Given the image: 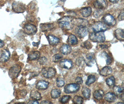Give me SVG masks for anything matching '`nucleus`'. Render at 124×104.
<instances>
[{
	"instance_id": "obj_7",
	"label": "nucleus",
	"mask_w": 124,
	"mask_h": 104,
	"mask_svg": "<svg viewBox=\"0 0 124 104\" xmlns=\"http://www.w3.org/2000/svg\"><path fill=\"white\" fill-rule=\"evenodd\" d=\"M88 32V28L84 26H77L75 30V33L78 37L80 38H83L86 36Z\"/></svg>"
},
{
	"instance_id": "obj_29",
	"label": "nucleus",
	"mask_w": 124,
	"mask_h": 104,
	"mask_svg": "<svg viewBox=\"0 0 124 104\" xmlns=\"http://www.w3.org/2000/svg\"><path fill=\"white\" fill-rule=\"evenodd\" d=\"M82 93L85 99H89L91 96V90L88 88L84 87L82 89Z\"/></svg>"
},
{
	"instance_id": "obj_42",
	"label": "nucleus",
	"mask_w": 124,
	"mask_h": 104,
	"mask_svg": "<svg viewBox=\"0 0 124 104\" xmlns=\"http://www.w3.org/2000/svg\"><path fill=\"white\" fill-rule=\"evenodd\" d=\"M118 20L119 21H122L124 19V10H122L120 12V14L118 16Z\"/></svg>"
},
{
	"instance_id": "obj_25",
	"label": "nucleus",
	"mask_w": 124,
	"mask_h": 104,
	"mask_svg": "<svg viewBox=\"0 0 124 104\" xmlns=\"http://www.w3.org/2000/svg\"><path fill=\"white\" fill-rule=\"evenodd\" d=\"M30 96L32 99L36 100H40L42 99L41 94L39 93V92L36 90L32 91L30 94Z\"/></svg>"
},
{
	"instance_id": "obj_34",
	"label": "nucleus",
	"mask_w": 124,
	"mask_h": 104,
	"mask_svg": "<svg viewBox=\"0 0 124 104\" xmlns=\"http://www.w3.org/2000/svg\"><path fill=\"white\" fill-rule=\"evenodd\" d=\"M65 81L62 77H58L56 80L57 86L59 88H62L65 85Z\"/></svg>"
},
{
	"instance_id": "obj_15",
	"label": "nucleus",
	"mask_w": 124,
	"mask_h": 104,
	"mask_svg": "<svg viewBox=\"0 0 124 104\" xmlns=\"http://www.w3.org/2000/svg\"><path fill=\"white\" fill-rule=\"evenodd\" d=\"M94 61V54L93 53H90L86 55V60L85 62L86 63L87 66L91 67L93 64Z\"/></svg>"
},
{
	"instance_id": "obj_1",
	"label": "nucleus",
	"mask_w": 124,
	"mask_h": 104,
	"mask_svg": "<svg viewBox=\"0 0 124 104\" xmlns=\"http://www.w3.org/2000/svg\"><path fill=\"white\" fill-rule=\"evenodd\" d=\"M58 22L59 27L65 30H71L74 25V20L71 17H63L59 19Z\"/></svg>"
},
{
	"instance_id": "obj_47",
	"label": "nucleus",
	"mask_w": 124,
	"mask_h": 104,
	"mask_svg": "<svg viewBox=\"0 0 124 104\" xmlns=\"http://www.w3.org/2000/svg\"><path fill=\"white\" fill-rule=\"evenodd\" d=\"M4 43L3 42V41H2L0 39V48H2L4 46Z\"/></svg>"
},
{
	"instance_id": "obj_22",
	"label": "nucleus",
	"mask_w": 124,
	"mask_h": 104,
	"mask_svg": "<svg viewBox=\"0 0 124 104\" xmlns=\"http://www.w3.org/2000/svg\"><path fill=\"white\" fill-rule=\"evenodd\" d=\"M92 8L90 7H85L80 10V13L84 17L89 16L92 13Z\"/></svg>"
},
{
	"instance_id": "obj_48",
	"label": "nucleus",
	"mask_w": 124,
	"mask_h": 104,
	"mask_svg": "<svg viewBox=\"0 0 124 104\" xmlns=\"http://www.w3.org/2000/svg\"><path fill=\"white\" fill-rule=\"evenodd\" d=\"M111 2L113 3H117L118 2L119 0H109Z\"/></svg>"
},
{
	"instance_id": "obj_16",
	"label": "nucleus",
	"mask_w": 124,
	"mask_h": 104,
	"mask_svg": "<svg viewBox=\"0 0 124 104\" xmlns=\"http://www.w3.org/2000/svg\"><path fill=\"white\" fill-rule=\"evenodd\" d=\"M117 96L115 93L109 92L104 95V99L106 101L109 103H112L116 100Z\"/></svg>"
},
{
	"instance_id": "obj_4",
	"label": "nucleus",
	"mask_w": 124,
	"mask_h": 104,
	"mask_svg": "<svg viewBox=\"0 0 124 104\" xmlns=\"http://www.w3.org/2000/svg\"><path fill=\"white\" fill-rule=\"evenodd\" d=\"M80 88V86L77 83L69 84L65 86L64 91L66 93H74L77 92Z\"/></svg>"
},
{
	"instance_id": "obj_17",
	"label": "nucleus",
	"mask_w": 124,
	"mask_h": 104,
	"mask_svg": "<svg viewBox=\"0 0 124 104\" xmlns=\"http://www.w3.org/2000/svg\"><path fill=\"white\" fill-rule=\"evenodd\" d=\"M113 72V69L111 67L109 66H105L102 68L100 72L101 75L103 76H107L111 75Z\"/></svg>"
},
{
	"instance_id": "obj_8",
	"label": "nucleus",
	"mask_w": 124,
	"mask_h": 104,
	"mask_svg": "<svg viewBox=\"0 0 124 104\" xmlns=\"http://www.w3.org/2000/svg\"><path fill=\"white\" fill-rule=\"evenodd\" d=\"M12 9L16 13H23L26 10V7L22 3L16 1L12 4Z\"/></svg>"
},
{
	"instance_id": "obj_33",
	"label": "nucleus",
	"mask_w": 124,
	"mask_h": 104,
	"mask_svg": "<svg viewBox=\"0 0 124 104\" xmlns=\"http://www.w3.org/2000/svg\"><path fill=\"white\" fill-rule=\"evenodd\" d=\"M95 80H96L95 76L93 75H90L88 77L86 82H85V84L87 86H90L91 84L95 82Z\"/></svg>"
},
{
	"instance_id": "obj_49",
	"label": "nucleus",
	"mask_w": 124,
	"mask_h": 104,
	"mask_svg": "<svg viewBox=\"0 0 124 104\" xmlns=\"http://www.w3.org/2000/svg\"><path fill=\"white\" fill-rule=\"evenodd\" d=\"M117 104H123V102H118Z\"/></svg>"
},
{
	"instance_id": "obj_3",
	"label": "nucleus",
	"mask_w": 124,
	"mask_h": 104,
	"mask_svg": "<svg viewBox=\"0 0 124 104\" xmlns=\"http://www.w3.org/2000/svg\"><path fill=\"white\" fill-rule=\"evenodd\" d=\"M89 38L93 42L103 43L106 40V37L104 32L92 33L89 35Z\"/></svg>"
},
{
	"instance_id": "obj_21",
	"label": "nucleus",
	"mask_w": 124,
	"mask_h": 104,
	"mask_svg": "<svg viewBox=\"0 0 124 104\" xmlns=\"http://www.w3.org/2000/svg\"><path fill=\"white\" fill-rule=\"evenodd\" d=\"M54 25L52 23L41 24L40 25V28L42 32H46L51 31L54 28Z\"/></svg>"
},
{
	"instance_id": "obj_28",
	"label": "nucleus",
	"mask_w": 124,
	"mask_h": 104,
	"mask_svg": "<svg viewBox=\"0 0 124 104\" xmlns=\"http://www.w3.org/2000/svg\"><path fill=\"white\" fill-rule=\"evenodd\" d=\"M61 91L59 89H54L51 92V96L53 99H57L60 96L61 94Z\"/></svg>"
},
{
	"instance_id": "obj_11",
	"label": "nucleus",
	"mask_w": 124,
	"mask_h": 104,
	"mask_svg": "<svg viewBox=\"0 0 124 104\" xmlns=\"http://www.w3.org/2000/svg\"><path fill=\"white\" fill-rule=\"evenodd\" d=\"M93 5L97 9L103 10L107 7V1L106 0H95L93 2Z\"/></svg>"
},
{
	"instance_id": "obj_45",
	"label": "nucleus",
	"mask_w": 124,
	"mask_h": 104,
	"mask_svg": "<svg viewBox=\"0 0 124 104\" xmlns=\"http://www.w3.org/2000/svg\"><path fill=\"white\" fill-rule=\"evenodd\" d=\"M40 104H52V103L50 101H48V100H43V101H41Z\"/></svg>"
},
{
	"instance_id": "obj_36",
	"label": "nucleus",
	"mask_w": 124,
	"mask_h": 104,
	"mask_svg": "<svg viewBox=\"0 0 124 104\" xmlns=\"http://www.w3.org/2000/svg\"><path fill=\"white\" fill-rule=\"evenodd\" d=\"M71 99L70 96L69 95H64L62 96V97L60 99V102L62 104H65L68 103Z\"/></svg>"
},
{
	"instance_id": "obj_18",
	"label": "nucleus",
	"mask_w": 124,
	"mask_h": 104,
	"mask_svg": "<svg viewBox=\"0 0 124 104\" xmlns=\"http://www.w3.org/2000/svg\"><path fill=\"white\" fill-rule=\"evenodd\" d=\"M72 49V47L69 45L63 44L60 48V51L62 54L67 55L71 52Z\"/></svg>"
},
{
	"instance_id": "obj_46",
	"label": "nucleus",
	"mask_w": 124,
	"mask_h": 104,
	"mask_svg": "<svg viewBox=\"0 0 124 104\" xmlns=\"http://www.w3.org/2000/svg\"><path fill=\"white\" fill-rule=\"evenodd\" d=\"M100 47H101V49H107V48H108V46L107 45H105V44L100 45Z\"/></svg>"
},
{
	"instance_id": "obj_9",
	"label": "nucleus",
	"mask_w": 124,
	"mask_h": 104,
	"mask_svg": "<svg viewBox=\"0 0 124 104\" xmlns=\"http://www.w3.org/2000/svg\"><path fill=\"white\" fill-rule=\"evenodd\" d=\"M37 29L36 27L33 24H27L24 26V33L29 35H34L36 33Z\"/></svg>"
},
{
	"instance_id": "obj_5",
	"label": "nucleus",
	"mask_w": 124,
	"mask_h": 104,
	"mask_svg": "<svg viewBox=\"0 0 124 104\" xmlns=\"http://www.w3.org/2000/svg\"><path fill=\"white\" fill-rule=\"evenodd\" d=\"M42 74L46 78H52L56 74L55 69L51 67H45L42 69Z\"/></svg>"
},
{
	"instance_id": "obj_35",
	"label": "nucleus",
	"mask_w": 124,
	"mask_h": 104,
	"mask_svg": "<svg viewBox=\"0 0 124 104\" xmlns=\"http://www.w3.org/2000/svg\"><path fill=\"white\" fill-rule=\"evenodd\" d=\"M81 46L86 49H89L92 48L93 45L90 42L88 41H85V42L81 44Z\"/></svg>"
},
{
	"instance_id": "obj_32",
	"label": "nucleus",
	"mask_w": 124,
	"mask_h": 104,
	"mask_svg": "<svg viewBox=\"0 0 124 104\" xmlns=\"http://www.w3.org/2000/svg\"><path fill=\"white\" fill-rule=\"evenodd\" d=\"M102 56H103L105 58H106V62H107V65H109L112 62L113 59H112V57L110 55H109L108 53H107L106 52L104 51V52H103L102 54Z\"/></svg>"
},
{
	"instance_id": "obj_37",
	"label": "nucleus",
	"mask_w": 124,
	"mask_h": 104,
	"mask_svg": "<svg viewBox=\"0 0 124 104\" xmlns=\"http://www.w3.org/2000/svg\"><path fill=\"white\" fill-rule=\"evenodd\" d=\"M84 63H85V59L84 57H82L78 58L75 62V63L79 67L84 66Z\"/></svg>"
},
{
	"instance_id": "obj_14",
	"label": "nucleus",
	"mask_w": 124,
	"mask_h": 104,
	"mask_svg": "<svg viewBox=\"0 0 124 104\" xmlns=\"http://www.w3.org/2000/svg\"><path fill=\"white\" fill-rule=\"evenodd\" d=\"M49 83L47 81L40 80L36 85V88L39 90H46L48 88Z\"/></svg>"
},
{
	"instance_id": "obj_38",
	"label": "nucleus",
	"mask_w": 124,
	"mask_h": 104,
	"mask_svg": "<svg viewBox=\"0 0 124 104\" xmlns=\"http://www.w3.org/2000/svg\"><path fill=\"white\" fill-rule=\"evenodd\" d=\"M63 57L62 55L60 54H56L54 55L53 57V61L54 62H59L61 60Z\"/></svg>"
},
{
	"instance_id": "obj_27",
	"label": "nucleus",
	"mask_w": 124,
	"mask_h": 104,
	"mask_svg": "<svg viewBox=\"0 0 124 104\" xmlns=\"http://www.w3.org/2000/svg\"><path fill=\"white\" fill-rule=\"evenodd\" d=\"M104 92L101 90H96L93 92V97L98 100H101L102 99V97L104 96Z\"/></svg>"
},
{
	"instance_id": "obj_44",
	"label": "nucleus",
	"mask_w": 124,
	"mask_h": 104,
	"mask_svg": "<svg viewBox=\"0 0 124 104\" xmlns=\"http://www.w3.org/2000/svg\"><path fill=\"white\" fill-rule=\"evenodd\" d=\"M28 104H39V102L37 101V100H36L34 99V100H32L29 101L28 103Z\"/></svg>"
},
{
	"instance_id": "obj_19",
	"label": "nucleus",
	"mask_w": 124,
	"mask_h": 104,
	"mask_svg": "<svg viewBox=\"0 0 124 104\" xmlns=\"http://www.w3.org/2000/svg\"><path fill=\"white\" fill-rule=\"evenodd\" d=\"M47 40L49 44L51 45H56L59 44L60 41V39L59 38L53 35H48L47 36Z\"/></svg>"
},
{
	"instance_id": "obj_24",
	"label": "nucleus",
	"mask_w": 124,
	"mask_h": 104,
	"mask_svg": "<svg viewBox=\"0 0 124 104\" xmlns=\"http://www.w3.org/2000/svg\"><path fill=\"white\" fill-rule=\"evenodd\" d=\"M74 25H76L77 26H84V27H86L88 25V21L83 19H77L74 21Z\"/></svg>"
},
{
	"instance_id": "obj_20",
	"label": "nucleus",
	"mask_w": 124,
	"mask_h": 104,
	"mask_svg": "<svg viewBox=\"0 0 124 104\" xmlns=\"http://www.w3.org/2000/svg\"><path fill=\"white\" fill-rule=\"evenodd\" d=\"M115 36L118 40L123 41L124 40V30L121 28H118L115 31Z\"/></svg>"
},
{
	"instance_id": "obj_31",
	"label": "nucleus",
	"mask_w": 124,
	"mask_h": 104,
	"mask_svg": "<svg viewBox=\"0 0 124 104\" xmlns=\"http://www.w3.org/2000/svg\"><path fill=\"white\" fill-rule=\"evenodd\" d=\"M106 82L108 86L113 87L115 83V80L114 77L112 76L108 78L106 80Z\"/></svg>"
},
{
	"instance_id": "obj_2",
	"label": "nucleus",
	"mask_w": 124,
	"mask_h": 104,
	"mask_svg": "<svg viewBox=\"0 0 124 104\" xmlns=\"http://www.w3.org/2000/svg\"><path fill=\"white\" fill-rule=\"evenodd\" d=\"M109 28V26L104 22L97 21L94 22L89 28L91 31L93 33L104 32Z\"/></svg>"
},
{
	"instance_id": "obj_12",
	"label": "nucleus",
	"mask_w": 124,
	"mask_h": 104,
	"mask_svg": "<svg viewBox=\"0 0 124 104\" xmlns=\"http://www.w3.org/2000/svg\"><path fill=\"white\" fill-rule=\"evenodd\" d=\"M60 65L62 68L69 69H71L73 67V62L70 59H62L60 62Z\"/></svg>"
},
{
	"instance_id": "obj_13",
	"label": "nucleus",
	"mask_w": 124,
	"mask_h": 104,
	"mask_svg": "<svg viewBox=\"0 0 124 104\" xmlns=\"http://www.w3.org/2000/svg\"><path fill=\"white\" fill-rule=\"evenodd\" d=\"M10 57V53L7 49H4L0 56V61L1 62H6L8 60Z\"/></svg>"
},
{
	"instance_id": "obj_43",
	"label": "nucleus",
	"mask_w": 124,
	"mask_h": 104,
	"mask_svg": "<svg viewBox=\"0 0 124 104\" xmlns=\"http://www.w3.org/2000/svg\"><path fill=\"white\" fill-rule=\"evenodd\" d=\"M75 82L77 84H78L79 85H80V84H82L83 80L81 77H77L75 79Z\"/></svg>"
},
{
	"instance_id": "obj_26",
	"label": "nucleus",
	"mask_w": 124,
	"mask_h": 104,
	"mask_svg": "<svg viewBox=\"0 0 124 104\" xmlns=\"http://www.w3.org/2000/svg\"><path fill=\"white\" fill-rule=\"evenodd\" d=\"M68 43L71 45H76L78 43L77 38L73 34H70L68 37Z\"/></svg>"
},
{
	"instance_id": "obj_6",
	"label": "nucleus",
	"mask_w": 124,
	"mask_h": 104,
	"mask_svg": "<svg viewBox=\"0 0 124 104\" xmlns=\"http://www.w3.org/2000/svg\"><path fill=\"white\" fill-rule=\"evenodd\" d=\"M21 71V67L18 65H15L9 69L8 72L9 76L12 79L16 78L18 76Z\"/></svg>"
},
{
	"instance_id": "obj_41",
	"label": "nucleus",
	"mask_w": 124,
	"mask_h": 104,
	"mask_svg": "<svg viewBox=\"0 0 124 104\" xmlns=\"http://www.w3.org/2000/svg\"><path fill=\"white\" fill-rule=\"evenodd\" d=\"M104 14V12L103 10H99L95 11L94 13V16L95 18H99L102 15V14Z\"/></svg>"
},
{
	"instance_id": "obj_10",
	"label": "nucleus",
	"mask_w": 124,
	"mask_h": 104,
	"mask_svg": "<svg viewBox=\"0 0 124 104\" xmlns=\"http://www.w3.org/2000/svg\"><path fill=\"white\" fill-rule=\"evenodd\" d=\"M103 22L108 26H114L116 24V21L114 18L110 14H107L102 18Z\"/></svg>"
},
{
	"instance_id": "obj_40",
	"label": "nucleus",
	"mask_w": 124,
	"mask_h": 104,
	"mask_svg": "<svg viewBox=\"0 0 124 104\" xmlns=\"http://www.w3.org/2000/svg\"><path fill=\"white\" fill-rule=\"evenodd\" d=\"M38 62L39 63V64L41 65H43L44 64H45L46 62H47V59L46 58L43 56V57H41L40 58H38Z\"/></svg>"
},
{
	"instance_id": "obj_30",
	"label": "nucleus",
	"mask_w": 124,
	"mask_h": 104,
	"mask_svg": "<svg viewBox=\"0 0 124 104\" xmlns=\"http://www.w3.org/2000/svg\"><path fill=\"white\" fill-rule=\"evenodd\" d=\"M84 99L79 96H75L73 98V102L74 104H82L83 103Z\"/></svg>"
},
{
	"instance_id": "obj_39",
	"label": "nucleus",
	"mask_w": 124,
	"mask_h": 104,
	"mask_svg": "<svg viewBox=\"0 0 124 104\" xmlns=\"http://www.w3.org/2000/svg\"><path fill=\"white\" fill-rule=\"evenodd\" d=\"M114 91L118 93H124V88L122 87L115 86L114 87Z\"/></svg>"
},
{
	"instance_id": "obj_23",
	"label": "nucleus",
	"mask_w": 124,
	"mask_h": 104,
	"mask_svg": "<svg viewBox=\"0 0 124 104\" xmlns=\"http://www.w3.org/2000/svg\"><path fill=\"white\" fill-rule=\"evenodd\" d=\"M40 56V52L38 51H32L28 55V59L29 60H35L38 59Z\"/></svg>"
}]
</instances>
